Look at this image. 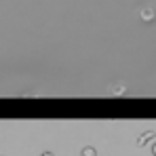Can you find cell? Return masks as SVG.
<instances>
[{
  "label": "cell",
  "instance_id": "6da1fadb",
  "mask_svg": "<svg viewBox=\"0 0 156 156\" xmlns=\"http://www.w3.org/2000/svg\"><path fill=\"white\" fill-rule=\"evenodd\" d=\"M93 154H95L93 150H84V152H82V156H93Z\"/></svg>",
  "mask_w": 156,
  "mask_h": 156
},
{
  "label": "cell",
  "instance_id": "7a4b0ae2",
  "mask_svg": "<svg viewBox=\"0 0 156 156\" xmlns=\"http://www.w3.org/2000/svg\"><path fill=\"white\" fill-rule=\"evenodd\" d=\"M154 154H156V146H154Z\"/></svg>",
  "mask_w": 156,
  "mask_h": 156
},
{
  "label": "cell",
  "instance_id": "3957f363",
  "mask_svg": "<svg viewBox=\"0 0 156 156\" xmlns=\"http://www.w3.org/2000/svg\"><path fill=\"white\" fill-rule=\"evenodd\" d=\"M44 156H51V154H44Z\"/></svg>",
  "mask_w": 156,
  "mask_h": 156
}]
</instances>
